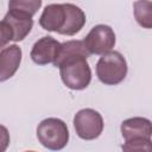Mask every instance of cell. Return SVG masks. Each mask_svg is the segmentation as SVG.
<instances>
[{
  "instance_id": "obj_2",
  "label": "cell",
  "mask_w": 152,
  "mask_h": 152,
  "mask_svg": "<svg viewBox=\"0 0 152 152\" xmlns=\"http://www.w3.org/2000/svg\"><path fill=\"white\" fill-rule=\"evenodd\" d=\"M59 74L63 83L74 90H81L89 86L91 71L87 63V57L74 56L63 61L59 65Z\"/></svg>"
},
{
  "instance_id": "obj_9",
  "label": "cell",
  "mask_w": 152,
  "mask_h": 152,
  "mask_svg": "<svg viewBox=\"0 0 152 152\" xmlns=\"http://www.w3.org/2000/svg\"><path fill=\"white\" fill-rule=\"evenodd\" d=\"M21 62V49L18 45H10L0 51V82L11 78L18 70Z\"/></svg>"
},
{
  "instance_id": "obj_5",
  "label": "cell",
  "mask_w": 152,
  "mask_h": 152,
  "mask_svg": "<svg viewBox=\"0 0 152 152\" xmlns=\"http://www.w3.org/2000/svg\"><path fill=\"white\" fill-rule=\"evenodd\" d=\"M74 127L81 139L93 140L102 133L103 120L99 112L86 108L76 113L74 118Z\"/></svg>"
},
{
  "instance_id": "obj_3",
  "label": "cell",
  "mask_w": 152,
  "mask_h": 152,
  "mask_svg": "<svg viewBox=\"0 0 152 152\" xmlns=\"http://www.w3.org/2000/svg\"><path fill=\"white\" fill-rule=\"evenodd\" d=\"M96 74L102 83L108 86L118 84L126 77V59L118 51H108L99 59L96 64Z\"/></svg>"
},
{
  "instance_id": "obj_13",
  "label": "cell",
  "mask_w": 152,
  "mask_h": 152,
  "mask_svg": "<svg viewBox=\"0 0 152 152\" xmlns=\"http://www.w3.org/2000/svg\"><path fill=\"white\" fill-rule=\"evenodd\" d=\"M134 17L139 25L145 28L152 27V2L150 0H139L134 2Z\"/></svg>"
},
{
  "instance_id": "obj_14",
  "label": "cell",
  "mask_w": 152,
  "mask_h": 152,
  "mask_svg": "<svg viewBox=\"0 0 152 152\" xmlns=\"http://www.w3.org/2000/svg\"><path fill=\"white\" fill-rule=\"evenodd\" d=\"M40 6H42V0H10L8 2L10 10L19 11L31 17L37 13Z\"/></svg>"
},
{
  "instance_id": "obj_10",
  "label": "cell",
  "mask_w": 152,
  "mask_h": 152,
  "mask_svg": "<svg viewBox=\"0 0 152 152\" xmlns=\"http://www.w3.org/2000/svg\"><path fill=\"white\" fill-rule=\"evenodd\" d=\"M65 21V11L63 4H51L46 6L40 15L39 25L46 31L58 32Z\"/></svg>"
},
{
  "instance_id": "obj_1",
  "label": "cell",
  "mask_w": 152,
  "mask_h": 152,
  "mask_svg": "<svg viewBox=\"0 0 152 152\" xmlns=\"http://www.w3.org/2000/svg\"><path fill=\"white\" fill-rule=\"evenodd\" d=\"M121 133L126 144L122 146L125 151H145L151 152V121L145 118H131L121 124Z\"/></svg>"
},
{
  "instance_id": "obj_11",
  "label": "cell",
  "mask_w": 152,
  "mask_h": 152,
  "mask_svg": "<svg viewBox=\"0 0 152 152\" xmlns=\"http://www.w3.org/2000/svg\"><path fill=\"white\" fill-rule=\"evenodd\" d=\"M65 11V21L63 27L61 28V34L72 36L81 31L83 25L86 24V14L84 12L72 4H63Z\"/></svg>"
},
{
  "instance_id": "obj_4",
  "label": "cell",
  "mask_w": 152,
  "mask_h": 152,
  "mask_svg": "<svg viewBox=\"0 0 152 152\" xmlns=\"http://www.w3.org/2000/svg\"><path fill=\"white\" fill-rule=\"evenodd\" d=\"M39 142L49 150H61L69 140V131L64 121L57 118H48L37 127Z\"/></svg>"
},
{
  "instance_id": "obj_8",
  "label": "cell",
  "mask_w": 152,
  "mask_h": 152,
  "mask_svg": "<svg viewBox=\"0 0 152 152\" xmlns=\"http://www.w3.org/2000/svg\"><path fill=\"white\" fill-rule=\"evenodd\" d=\"M2 20H5L8 24V26L11 27V30L13 32L12 40H14V42L23 40L30 33V31L33 26V20H32L31 15L19 12V11H14V10H10Z\"/></svg>"
},
{
  "instance_id": "obj_7",
  "label": "cell",
  "mask_w": 152,
  "mask_h": 152,
  "mask_svg": "<svg viewBox=\"0 0 152 152\" xmlns=\"http://www.w3.org/2000/svg\"><path fill=\"white\" fill-rule=\"evenodd\" d=\"M61 43H58L56 39H53L50 36L42 37L39 40L34 43L31 50V58L36 64L45 65L49 63H53Z\"/></svg>"
},
{
  "instance_id": "obj_6",
  "label": "cell",
  "mask_w": 152,
  "mask_h": 152,
  "mask_svg": "<svg viewBox=\"0 0 152 152\" xmlns=\"http://www.w3.org/2000/svg\"><path fill=\"white\" fill-rule=\"evenodd\" d=\"M86 49L93 55H103L115 45V33L107 25L94 26L83 40Z\"/></svg>"
},
{
  "instance_id": "obj_12",
  "label": "cell",
  "mask_w": 152,
  "mask_h": 152,
  "mask_svg": "<svg viewBox=\"0 0 152 152\" xmlns=\"http://www.w3.org/2000/svg\"><path fill=\"white\" fill-rule=\"evenodd\" d=\"M89 52L86 49V45L82 40H69L65 43H62L59 45L57 56L53 61V65L58 66L63 61L74 57V56H84V57H89Z\"/></svg>"
},
{
  "instance_id": "obj_16",
  "label": "cell",
  "mask_w": 152,
  "mask_h": 152,
  "mask_svg": "<svg viewBox=\"0 0 152 152\" xmlns=\"http://www.w3.org/2000/svg\"><path fill=\"white\" fill-rule=\"evenodd\" d=\"M10 144V133L7 128L0 125V152H4Z\"/></svg>"
},
{
  "instance_id": "obj_15",
  "label": "cell",
  "mask_w": 152,
  "mask_h": 152,
  "mask_svg": "<svg viewBox=\"0 0 152 152\" xmlns=\"http://www.w3.org/2000/svg\"><path fill=\"white\" fill-rule=\"evenodd\" d=\"M13 39V32L5 20L0 21V49Z\"/></svg>"
}]
</instances>
